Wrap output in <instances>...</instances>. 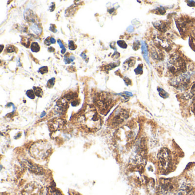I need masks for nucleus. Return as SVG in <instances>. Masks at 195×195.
Segmentation results:
<instances>
[{"mask_svg":"<svg viewBox=\"0 0 195 195\" xmlns=\"http://www.w3.org/2000/svg\"><path fill=\"white\" fill-rule=\"evenodd\" d=\"M157 158L161 170L164 172L168 171L172 165V158L170 151L166 148L162 149L159 153Z\"/></svg>","mask_w":195,"mask_h":195,"instance_id":"f257e3e1","label":"nucleus"},{"mask_svg":"<svg viewBox=\"0 0 195 195\" xmlns=\"http://www.w3.org/2000/svg\"><path fill=\"white\" fill-rule=\"evenodd\" d=\"M168 69L172 73H184L186 70V64L183 60L180 57H174L171 58L168 66Z\"/></svg>","mask_w":195,"mask_h":195,"instance_id":"f03ea898","label":"nucleus"},{"mask_svg":"<svg viewBox=\"0 0 195 195\" xmlns=\"http://www.w3.org/2000/svg\"><path fill=\"white\" fill-rule=\"evenodd\" d=\"M49 150L50 147H48L45 143H39L32 147L31 153L36 159H43L49 154Z\"/></svg>","mask_w":195,"mask_h":195,"instance_id":"7ed1b4c3","label":"nucleus"},{"mask_svg":"<svg viewBox=\"0 0 195 195\" xmlns=\"http://www.w3.org/2000/svg\"><path fill=\"white\" fill-rule=\"evenodd\" d=\"M23 195H44L43 189L38 184H29L24 189Z\"/></svg>","mask_w":195,"mask_h":195,"instance_id":"20e7f679","label":"nucleus"},{"mask_svg":"<svg viewBox=\"0 0 195 195\" xmlns=\"http://www.w3.org/2000/svg\"><path fill=\"white\" fill-rule=\"evenodd\" d=\"M159 189L162 194L166 195L174 189V185L170 179H162L160 182Z\"/></svg>","mask_w":195,"mask_h":195,"instance_id":"39448f33","label":"nucleus"},{"mask_svg":"<svg viewBox=\"0 0 195 195\" xmlns=\"http://www.w3.org/2000/svg\"><path fill=\"white\" fill-rule=\"evenodd\" d=\"M176 195H195V194L189 186L184 185Z\"/></svg>","mask_w":195,"mask_h":195,"instance_id":"423d86ee","label":"nucleus"},{"mask_svg":"<svg viewBox=\"0 0 195 195\" xmlns=\"http://www.w3.org/2000/svg\"><path fill=\"white\" fill-rule=\"evenodd\" d=\"M142 51H143V53L144 55V57L145 58V59L147 61V62H148V60L147 59V55H148V49L146 44H145V43L143 42L142 44Z\"/></svg>","mask_w":195,"mask_h":195,"instance_id":"0eeeda50","label":"nucleus"},{"mask_svg":"<svg viewBox=\"0 0 195 195\" xmlns=\"http://www.w3.org/2000/svg\"><path fill=\"white\" fill-rule=\"evenodd\" d=\"M40 49V47L37 43H32L31 44V50L33 52H38Z\"/></svg>","mask_w":195,"mask_h":195,"instance_id":"6e6552de","label":"nucleus"},{"mask_svg":"<svg viewBox=\"0 0 195 195\" xmlns=\"http://www.w3.org/2000/svg\"><path fill=\"white\" fill-rule=\"evenodd\" d=\"M157 91L159 92V94H160V96L161 97H162L164 99H165V98H167V97H168V94L167 92H165L164 89L159 88L157 89Z\"/></svg>","mask_w":195,"mask_h":195,"instance_id":"1a4fd4ad","label":"nucleus"},{"mask_svg":"<svg viewBox=\"0 0 195 195\" xmlns=\"http://www.w3.org/2000/svg\"><path fill=\"white\" fill-rule=\"evenodd\" d=\"M34 92H35V94L38 96V97H41L43 94V91L40 88H36V87H33Z\"/></svg>","mask_w":195,"mask_h":195,"instance_id":"9d476101","label":"nucleus"},{"mask_svg":"<svg viewBox=\"0 0 195 195\" xmlns=\"http://www.w3.org/2000/svg\"><path fill=\"white\" fill-rule=\"evenodd\" d=\"M31 29L33 30V32H35V34H40L41 32V30L39 29L38 26L37 25H34L33 26L31 27Z\"/></svg>","mask_w":195,"mask_h":195,"instance_id":"9b49d317","label":"nucleus"},{"mask_svg":"<svg viewBox=\"0 0 195 195\" xmlns=\"http://www.w3.org/2000/svg\"><path fill=\"white\" fill-rule=\"evenodd\" d=\"M55 78H52V79H50L48 81V82L47 83V87L49 88L53 87V85H55Z\"/></svg>","mask_w":195,"mask_h":195,"instance_id":"f8f14e48","label":"nucleus"},{"mask_svg":"<svg viewBox=\"0 0 195 195\" xmlns=\"http://www.w3.org/2000/svg\"><path fill=\"white\" fill-rule=\"evenodd\" d=\"M135 60L133 58H129V60H128L126 61L125 62V64H128L129 67H132V66L134 65V64L135 63Z\"/></svg>","mask_w":195,"mask_h":195,"instance_id":"ddd939ff","label":"nucleus"},{"mask_svg":"<svg viewBox=\"0 0 195 195\" xmlns=\"http://www.w3.org/2000/svg\"><path fill=\"white\" fill-rule=\"evenodd\" d=\"M26 95L31 99H34L35 97V93L32 90H29L26 92Z\"/></svg>","mask_w":195,"mask_h":195,"instance_id":"4468645a","label":"nucleus"},{"mask_svg":"<svg viewBox=\"0 0 195 195\" xmlns=\"http://www.w3.org/2000/svg\"><path fill=\"white\" fill-rule=\"evenodd\" d=\"M117 44L118 45L123 48V49H126L127 47V45H126V43H125V41H123V40H120V41H117Z\"/></svg>","mask_w":195,"mask_h":195,"instance_id":"2eb2a0df","label":"nucleus"},{"mask_svg":"<svg viewBox=\"0 0 195 195\" xmlns=\"http://www.w3.org/2000/svg\"><path fill=\"white\" fill-rule=\"evenodd\" d=\"M57 43L58 44H59L60 46L61 47V48L62 49V50L61 51V53L64 55V54L65 53V52H66V49H65V48L64 46L63 45V44H62V42H61V41L60 40H58Z\"/></svg>","mask_w":195,"mask_h":195,"instance_id":"dca6fc26","label":"nucleus"},{"mask_svg":"<svg viewBox=\"0 0 195 195\" xmlns=\"http://www.w3.org/2000/svg\"><path fill=\"white\" fill-rule=\"evenodd\" d=\"M48 69L47 67H43L40 68L38 70V72L40 73H41L42 74L46 73L48 72Z\"/></svg>","mask_w":195,"mask_h":195,"instance_id":"f3484780","label":"nucleus"},{"mask_svg":"<svg viewBox=\"0 0 195 195\" xmlns=\"http://www.w3.org/2000/svg\"><path fill=\"white\" fill-rule=\"evenodd\" d=\"M69 48L70 50H74V49H76L77 46L74 44L73 41H70L69 42Z\"/></svg>","mask_w":195,"mask_h":195,"instance_id":"a211bd4d","label":"nucleus"},{"mask_svg":"<svg viewBox=\"0 0 195 195\" xmlns=\"http://www.w3.org/2000/svg\"><path fill=\"white\" fill-rule=\"evenodd\" d=\"M15 47L14 46L10 45L8 46L6 48V52L8 53H12V52H15V49H14Z\"/></svg>","mask_w":195,"mask_h":195,"instance_id":"6ab92c4d","label":"nucleus"},{"mask_svg":"<svg viewBox=\"0 0 195 195\" xmlns=\"http://www.w3.org/2000/svg\"><path fill=\"white\" fill-rule=\"evenodd\" d=\"M143 67V65H139V66L135 70V73H136L137 74H140V73H142V72H143V67Z\"/></svg>","mask_w":195,"mask_h":195,"instance_id":"aec40b11","label":"nucleus"},{"mask_svg":"<svg viewBox=\"0 0 195 195\" xmlns=\"http://www.w3.org/2000/svg\"><path fill=\"white\" fill-rule=\"evenodd\" d=\"M44 43H45V45H50L51 44H52V41H51V37H48L47 38H46V40H45V41H44Z\"/></svg>","mask_w":195,"mask_h":195,"instance_id":"412c9836","label":"nucleus"},{"mask_svg":"<svg viewBox=\"0 0 195 195\" xmlns=\"http://www.w3.org/2000/svg\"><path fill=\"white\" fill-rule=\"evenodd\" d=\"M67 55H65V58H64V61H65V64H69V63H70L71 61H70V58H69V57H67Z\"/></svg>","mask_w":195,"mask_h":195,"instance_id":"4be33fe9","label":"nucleus"},{"mask_svg":"<svg viewBox=\"0 0 195 195\" xmlns=\"http://www.w3.org/2000/svg\"><path fill=\"white\" fill-rule=\"evenodd\" d=\"M50 30L52 32H54V33H56V32H57V30H56V29H55V26H54L53 28H52L50 26Z\"/></svg>","mask_w":195,"mask_h":195,"instance_id":"5701e85b","label":"nucleus"},{"mask_svg":"<svg viewBox=\"0 0 195 195\" xmlns=\"http://www.w3.org/2000/svg\"><path fill=\"white\" fill-rule=\"evenodd\" d=\"M48 50L50 52H52L55 51V49L53 48H52V47H50V48H48Z\"/></svg>","mask_w":195,"mask_h":195,"instance_id":"b1692460","label":"nucleus"},{"mask_svg":"<svg viewBox=\"0 0 195 195\" xmlns=\"http://www.w3.org/2000/svg\"><path fill=\"white\" fill-rule=\"evenodd\" d=\"M51 41H52V44H55L56 43V40L55 38L51 37Z\"/></svg>","mask_w":195,"mask_h":195,"instance_id":"393cba45","label":"nucleus"},{"mask_svg":"<svg viewBox=\"0 0 195 195\" xmlns=\"http://www.w3.org/2000/svg\"><path fill=\"white\" fill-rule=\"evenodd\" d=\"M193 111L195 114V98L194 99V106H193Z\"/></svg>","mask_w":195,"mask_h":195,"instance_id":"a878e982","label":"nucleus"}]
</instances>
